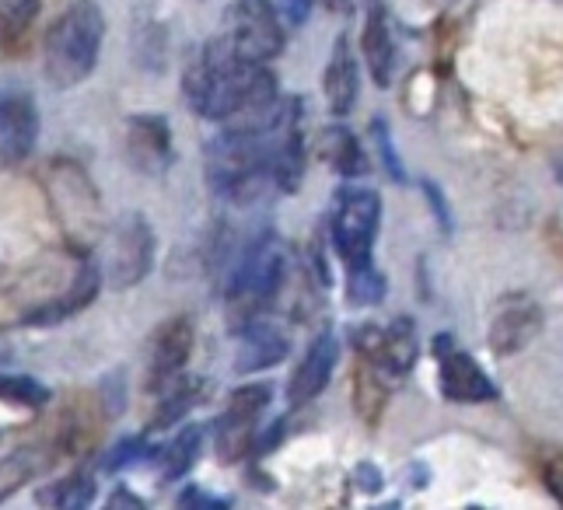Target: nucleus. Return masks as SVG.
<instances>
[{
  "label": "nucleus",
  "mask_w": 563,
  "mask_h": 510,
  "mask_svg": "<svg viewBox=\"0 0 563 510\" xmlns=\"http://www.w3.org/2000/svg\"><path fill=\"white\" fill-rule=\"evenodd\" d=\"M269 399H274V385H266V381L245 385L228 399L221 420L213 423V441H218L221 462H239L256 447L260 417L266 413Z\"/></svg>",
  "instance_id": "obj_8"
},
{
  "label": "nucleus",
  "mask_w": 563,
  "mask_h": 510,
  "mask_svg": "<svg viewBox=\"0 0 563 510\" xmlns=\"http://www.w3.org/2000/svg\"><path fill=\"white\" fill-rule=\"evenodd\" d=\"M154 266V231L144 213H126L112 234V284L137 287Z\"/></svg>",
  "instance_id": "obj_12"
},
{
  "label": "nucleus",
  "mask_w": 563,
  "mask_h": 510,
  "mask_svg": "<svg viewBox=\"0 0 563 510\" xmlns=\"http://www.w3.org/2000/svg\"><path fill=\"white\" fill-rule=\"evenodd\" d=\"M284 277H287V248L274 231H263L260 239H252L235 255V263L228 269L224 308H228L231 332L263 319V311L280 293Z\"/></svg>",
  "instance_id": "obj_2"
},
{
  "label": "nucleus",
  "mask_w": 563,
  "mask_h": 510,
  "mask_svg": "<svg viewBox=\"0 0 563 510\" xmlns=\"http://www.w3.org/2000/svg\"><path fill=\"white\" fill-rule=\"evenodd\" d=\"M218 38L231 53H239L242 60L269 64L287 46L280 8L274 0H231L228 11L221 14Z\"/></svg>",
  "instance_id": "obj_5"
},
{
  "label": "nucleus",
  "mask_w": 563,
  "mask_h": 510,
  "mask_svg": "<svg viewBox=\"0 0 563 510\" xmlns=\"http://www.w3.org/2000/svg\"><path fill=\"white\" fill-rule=\"evenodd\" d=\"M203 426H183L176 437H172V444L158 455V465H162V479L172 483V479H183L192 465H197L200 451H203Z\"/></svg>",
  "instance_id": "obj_20"
},
{
  "label": "nucleus",
  "mask_w": 563,
  "mask_h": 510,
  "mask_svg": "<svg viewBox=\"0 0 563 510\" xmlns=\"http://www.w3.org/2000/svg\"><path fill=\"white\" fill-rule=\"evenodd\" d=\"M38 106L25 88H0V162L18 165L35 151Z\"/></svg>",
  "instance_id": "obj_13"
},
{
  "label": "nucleus",
  "mask_w": 563,
  "mask_h": 510,
  "mask_svg": "<svg viewBox=\"0 0 563 510\" xmlns=\"http://www.w3.org/2000/svg\"><path fill=\"white\" fill-rule=\"evenodd\" d=\"M189 109L210 123H239L277 106V77L266 64L242 60L218 35L192 56L183 74Z\"/></svg>",
  "instance_id": "obj_1"
},
{
  "label": "nucleus",
  "mask_w": 563,
  "mask_h": 510,
  "mask_svg": "<svg viewBox=\"0 0 563 510\" xmlns=\"http://www.w3.org/2000/svg\"><path fill=\"white\" fill-rule=\"evenodd\" d=\"M38 14V0H0V38L8 46L22 43Z\"/></svg>",
  "instance_id": "obj_24"
},
{
  "label": "nucleus",
  "mask_w": 563,
  "mask_h": 510,
  "mask_svg": "<svg viewBox=\"0 0 563 510\" xmlns=\"http://www.w3.org/2000/svg\"><path fill=\"white\" fill-rule=\"evenodd\" d=\"M434 361H438V388L449 402L479 406V402H494L500 396L494 378L483 370V364L470 350H462L459 340L449 336V332H441L434 340Z\"/></svg>",
  "instance_id": "obj_7"
},
{
  "label": "nucleus",
  "mask_w": 563,
  "mask_h": 510,
  "mask_svg": "<svg viewBox=\"0 0 563 510\" xmlns=\"http://www.w3.org/2000/svg\"><path fill=\"white\" fill-rule=\"evenodd\" d=\"M99 287H102V273H99V266L88 263V259H81V263H77V269H74L70 287L64 290V298H56V301H49V304H43V308L29 311V319H25V322H32V325L64 322V319L74 315V311L88 308V304L95 301V293H99Z\"/></svg>",
  "instance_id": "obj_18"
},
{
  "label": "nucleus",
  "mask_w": 563,
  "mask_h": 510,
  "mask_svg": "<svg viewBox=\"0 0 563 510\" xmlns=\"http://www.w3.org/2000/svg\"><path fill=\"white\" fill-rule=\"evenodd\" d=\"M532 465H536L542 486H547V494L556 503H563V447H556V444H536Z\"/></svg>",
  "instance_id": "obj_26"
},
{
  "label": "nucleus",
  "mask_w": 563,
  "mask_h": 510,
  "mask_svg": "<svg viewBox=\"0 0 563 510\" xmlns=\"http://www.w3.org/2000/svg\"><path fill=\"white\" fill-rule=\"evenodd\" d=\"M539 332H542L539 301L526 290H511V293H504L490 311L487 343L494 350V357H515V353L526 350Z\"/></svg>",
  "instance_id": "obj_10"
},
{
  "label": "nucleus",
  "mask_w": 563,
  "mask_h": 510,
  "mask_svg": "<svg viewBox=\"0 0 563 510\" xmlns=\"http://www.w3.org/2000/svg\"><path fill=\"white\" fill-rule=\"evenodd\" d=\"M56 455H46V451H18L14 458H8L4 465H0V500L11 497L18 486L29 483L35 473H46V468L53 465Z\"/></svg>",
  "instance_id": "obj_23"
},
{
  "label": "nucleus",
  "mask_w": 563,
  "mask_h": 510,
  "mask_svg": "<svg viewBox=\"0 0 563 510\" xmlns=\"http://www.w3.org/2000/svg\"><path fill=\"white\" fill-rule=\"evenodd\" d=\"M35 500L53 510H81L95 500V479L88 473H74L60 483H49L35 494Z\"/></svg>",
  "instance_id": "obj_21"
},
{
  "label": "nucleus",
  "mask_w": 563,
  "mask_h": 510,
  "mask_svg": "<svg viewBox=\"0 0 563 510\" xmlns=\"http://www.w3.org/2000/svg\"><path fill=\"white\" fill-rule=\"evenodd\" d=\"M280 8H284V18H287V22L305 25L308 11H312V0H280Z\"/></svg>",
  "instance_id": "obj_32"
},
{
  "label": "nucleus",
  "mask_w": 563,
  "mask_h": 510,
  "mask_svg": "<svg viewBox=\"0 0 563 510\" xmlns=\"http://www.w3.org/2000/svg\"><path fill=\"white\" fill-rule=\"evenodd\" d=\"M0 399L11 406H22V409H43L49 402V388L38 385L35 378L4 375V370H0Z\"/></svg>",
  "instance_id": "obj_25"
},
{
  "label": "nucleus",
  "mask_w": 563,
  "mask_h": 510,
  "mask_svg": "<svg viewBox=\"0 0 563 510\" xmlns=\"http://www.w3.org/2000/svg\"><path fill=\"white\" fill-rule=\"evenodd\" d=\"M385 287L388 284L382 277V269L372 259L346 269V301L354 308H378L385 301Z\"/></svg>",
  "instance_id": "obj_22"
},
{
  "label": "nucleus",
  "mask_w": 563,
  "mask_h": 510,
  "mask_svg": "<svg viewBox=\"0 0 563 510\" xmlns=\"http://www.w3.org/2000/svg\"><path fill=\"white\" fill-rule=\"evenodd\" d=\"M109 503H112V507H115V503H133V507H141V500H133V497H126V494H120V497H112Z\"/></svg>",
  "instance_id": "obj_34"
},
{
  "label": "nucleus",
  "mask_w": 563,
  "mask_h": 510,
  "mask_svg": "<svg viewBox=\"0 0 563 510\" xmlns=\"http://www.w3.org/2000/svg\"><path fill=\"white\" fill-rule=\"evenodd\" d=\"M336 364H340V336L333 329H322L312 340V346H308L305 361L295 367V375H290V381H287L290 406H305V402L319 399L325 391V385L333 381Z\"/></svg>",
  "instance_id": "obj_15"
},
{
  "label": "nucleus",
  "mask_w": 563,
  "mask_h": 510,
  "mask_svg": "<svg viewBox=\"0 0 563 510\" xmlns=\"http://www.w3.org/2000/svg\"><path fill=\"white\" fill-rule=\"evenodd\" d=\"M357 88H361V77H357V60H354V49H351V38L340 35L333 43V53H329V67L322 77V91H325V106L333 120H346L357 102Z\"/></svg>",
  "instance_id": "obj_16"
},
{
  "label": "nucleus",
  "mask_w": 563,
  "mask_h": 510,
  "mask_svg": "<svg viewBox=\"0 0 563 510\" xmlns=\"http://www.w3.org/2000/svg\"><path fill=\"white\" fill-rule=\"evenodd\" d=\"M420 189H423V196H427V203H431V213H434L438 228H441L444 234H452V210H449V200H444L441 186L431 182V179H423Z\"/></svg>",
  "instance_id": "obj_29"
},
{
  "label": "nucleus",
  "mask_w": 563,
  "mask_h": 510,
  "mask_svg": "<svg viewBox=\"0 0 563 510\" xmlns=\"http://www.w3.org/2000/svg\"><path fill=\"white\" fill-rule=\"evenodd\" d=\"M106 38V14L95 0H74L43 43V70L53 88H74L91 77Z\"/></svg>",
  "instance_id": "obj_3"
},
{
  "label": "nucleus",
  "mask_w": 563,
  "mask_h": 510,
  "mask_svg": "<svg viewBox=\"0 0 563 510\" xmlns=\"http://www.w3.org/2000/svg\"><path fill=\"white\" fill-rule=\"evenodd\" d=\"M126 158L141 175H151V179H162V175L176 162V141H172V126L165 115L158 112H141L130 115L126 123Z\"/></svg>",
  "instance_id": "obj_11"
},
{
  "label": "nucleus",
  "mask_w": 563,
  "mask_h": 510,
  "mask_svg": "<svg viewBox=\"0 0 563 510\" xmlns=\"http://www.w3.org/2000/svg\"><path fill=\"white\" fill-rule=\"evenodd\" d=\"M361 56L378 88H388L396 81V29H393V18H388L385 0H364Z\"/></svg>",
  "instance_id": "obj_14"
},
{
  "label": "nucleus",
  "mask_w": 563,
  "mask_h": 510,
  "mask_svg": "<svg viewBox=\"0 0 563 510\" xmlns=\"http://www.w3.org/2000/svg\"><path fill=\"white\" fill-rule=\"evenodd\" d=\"M354 343L361 350V364L393 391L410 378L420 357V336L410 315H399L388 325H361L354 329Z\"/></svg>",
  "instance_id": "obj_6"
},
{
  "label": "nucleus",
  "mask_w": 563,
  "mask_h": 510,
  "mask_svg": "<svg viewBox=\"0 0 563 510\" xmlns=\"http://www.w3.org/2000/svg\"><path fill=\"white\" fill-rule=\"evenodd\" d=\"M192 343H197V329H192L189 315H176L154 329L144 346V388L158 396L162 388L183 378L192 357Z\"/></svg>",
  "instance_id": "obj_9"
},
{
  "label": "nucleus",
  "mask_w": 563,
  "mask_h": 510,
  "mask_svg": "<svg viewBox=\"0 0 563 510\" xmlns=\"http://www.w3.org/2000/svg\"><path fill=\"white\" fill-rule=\"evenodd\" d=\"M319 4H322L325 11H351V8H354V0H319Z\"/></svg>",
  "instance_id": "obj_33"
},
{
  "label": "nucleus",
  "mask_w": 563,
  "mask_h": 510,
  "mask_svg": "<svg viewBox=\"0 0 563 510\" xmlns=\"http://www.w3.org/2000/svg\"><path fill=\"white\" fill-rule=\"evenodd\" d=\"M372 141H375L378 162H382V168H385L388 179L399 182V186H406V168H402V158H399L396 141H393V133H388V123H385V120H375V123H372Z\"/></svg>",
  "instance_id": "obj_27"
},
{
  "label": "nucleus",
  "mask_w": 563,
  "mask_h": 510,
  "mask_svg": "<svg viewBox=\"0 0 563 510\" xmlns=\"http://www.w3.org/2000/svg\"><path fill=\"white\" fill-rule=\"evenodd\" d=\"M354 479H357V489H361V494H367V497H375L378 489H382V483H385L375 462H361V465H357V473H354Z\"/></svg>",
  "instance_id": "obj_30"
},
{
  "label": "nucleus",
  "mask_w": 563,
  "mask_h": 510,
  "mask_svg": "<svg viewBox=\"0 0 563 510\" xmlns=\"http://www.w3.org/2000/svg\"><path fill=\"white\" fill-rule=\"evenodd\" d=\"M382 228V196L364 186H343L333 196V213H329V239L343 266H361L372 259Z\"/></svg>",
  "instance_id": "obj_4"
},
{
  "label": "nucleus",
  "mask_w": 563,
  "mask_h": 510,
  "mask_svg": "<svg viewBox=\"0 0 563 510\" xmlns=\"http://www.w3.org/2000/svg\"><path fill=\"white\" fill-rule=\"evenodd\" d=\"M287 336L280 329L266 325L263 319L239 329V353H235V370L239 375H256V370L274 367L287 357Z\"/></svg>",
  "instance_id": "obj_17"
},
{
  "label": "nucleus",
  "mask_w": 563,
  "mask_h": 510,
  "mask_svg": "<svg viewBox=\"0 0 563 510\" xmlns=\"http://www.w3.org/2000/svg\"><path fill=\"white\" fill-rule=\"evenodd\" d=\"M147 458H154V447H151L144 437H126V441L115 444V447H112V455L106 458V473H123V468L141 465V462H147Z\"/></svg>",
  "instance_id": "obj_28"
},
{
  "label": "nucleus",
  "mask_w": 563,
  "mask_h": 510,
  "mask_svg": "<svg viewBox=\"0 0 563 510\" xmlns=\"http://www.w3.org/2000/svg\"><path fill=\"white\" fill-rule=\"evenodd\" d=\"M179 507H228V500L224 497H210V494H203V489H197V486H189L186 494H179Z\"/></svg>",
  "instance_id": "obj_31"
},
{
  "label": "nucleus",
  "mask_w": 563,
  "mask_h": 510,
  "mask_svg": "<svg viewBox=\"0 0 563 510\" xmlns=\"http://www.w3.org/2000/svg\"><path fill=\"white\" fill-rule=\"evenodd\" d=\"M319 158L333 168L340 179H361L367 171V154L354 136V130L343 123H333L319 133Z\"/></svg>",
  "instance_id": "obj_19"
},
{
  "label": "nucleus",
  "mask_w": 563,
  "mask_h": 510,
  "mask_svg": "<svg viewBox=\"0 0 563 510\" xmlns=\"http://www.w3.org/2000/svg\"><path fill=\"white\" fill-rule=\"evenodd\" d=\"M556 182L563 186V165H556Z\"/></svg>",
  "instance_id": "obj_35"
}]
</instances>
